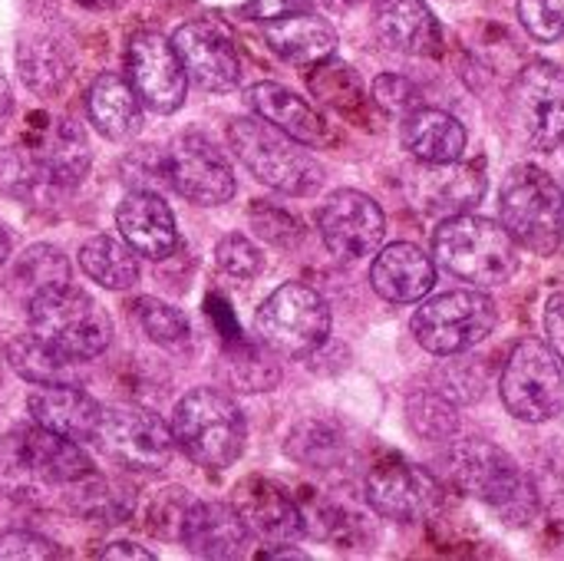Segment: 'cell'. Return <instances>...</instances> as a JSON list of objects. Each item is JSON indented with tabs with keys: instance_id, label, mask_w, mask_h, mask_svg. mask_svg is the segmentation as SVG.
<instances>
[{
	"instance_id": "cell-29",
	"label": "cell",
	"mask_w": 564,
	"mask_h": 561,
	"mask_svg": "<svg viewBox=\"0 0 564 561\" xmlns=\"http://www.w3.org/2000/svg\"><path fill=\"white\" fill-rule=\"evenodd\" d=\"M33 152L40 159L43 175L56 188V195L73 192L89 169V142H86L83 126H76L73 119H59L43 139V145H36Z\"/></svg>"
},
{
	"instance_id": "cell-17",
	"label": "cell",
	"mask_w": 564,
	"mask_h": 561,
	"mask_svg": "<svg viewBox=\"0 0 564 561\" xmlns=\"http://www.w3.org/2000/svg\"><path fill=\"white\" fill-rule=\"evenodd\" d=\"M172 46L185 66V76L205 93H228L241 83V60L225 26L212 20L182 23L172 36Z\"/></svg>"
},
{
	"instance_id": "cell-34",
	"label": "cell",
	"mask_w": 564,
	"mask_h": 561,
	"mask_svg": "<svg viewBox=\"0 0 564 561\" xmlns=\"http://www.w3.org/2000/svg\"><path fill=\"white\" fill-rule=\"evenodd\" d=\"M132 314H135L139 327L149 334V341H155L162 347H178L188 341V317L159 298H139L132 304Z\"/></svg>"
},
{
	"instance_id": "cell-49",
	"label": "cell",
	"mask_w": 564,
	"mask_h": 561,
	"mask_svg": "<svg viewBox=\"0 0 564 561\" xmlns=\"http://www.w3.org/2000/svg\"><path fill=\"white\" fill-rule=\"evenodd\" d=\"M79 7H89V10H116V7H122V3H129V0H76Z\"/></svg>"
},
{
	"instance_id": "cell-36",
	"label": "cell",
	"mask_w": 564,
	"mask_h": 561,
	"mask_svg": "<svg viewBox=\"0 0 564 561\" xmlns=\"http://www.w3.org/2000/svg\"><path fill=\"white\" fill-rule=\"evenodd\" d=\"M410 413V427L423 436V440H443L456 430V403H449L446 397L433 393H416L406 403Z\"/></svg>"
},
{
	"instance_id": "cell-32",
	"label": "cell",
	"mask_w": 564,
	"mask_h": 561,
	"mask_svg": "<svg viewBox=\"0 0 564 561\" xmlns=\"http://www.w3.org/2000/svg\"><path fill=\"white\" fill-rule=\"evenodd\" d=\"M10 367L26 380V384H73V360L63 357L59 350H53L46 341H40L33 331L20 334L10 341L7 347Z\"/></svg>"
},
{
	"instance_id": "cell-44",
	"label": "cell",
	"mask_w": 564,
	"mask_h": 561,
	"mask_svg": "<svg viewBox=\"0 0 564 561\" xmlns=\"http://www.w3.org/2000/svg\"><path fill=\"white\" fill-rule=\"evenodd\" d=\"M311 7H314V0H251V3L241 7V17L268 23V20H281V17L304 13Z\"/></svg>"
},
{
	"instance_id": "cell-40",
	"label": "cell",
	"mask_w": 564,
	"mask_h": 561,
	"mask_svg": "<svg viewBox=\"0 0 564 561\" xmlns=\"http://www.w3.org/2000/svg\"><path fill=\"white\" fill-rule=\"evenodd\" d=\"M321 69H317V76L311 79L314 83V89L327 99V103H334V106H340V109H347L354 99L360 103V79H357V73L350 69V66H344V63H317Z\"/></svg>"
},
{
	"instance_id": "cell-50",
	"label": "cell",
	"mask_w": 564,
	"mask_h": 561,
	"mask_svg": "<svg viewBox=\"0 0 564 561\" xmlns=\"http://www.w3.org/2000/svg\"><path fill=\"white\" fill-rule=\"evenodd\" d=\"M7 258H10V235H7V228L0 225V268L7 265Z\"/></svg>"
},
{
	"instance_id": "cell-11",
	"label": "cell",
	"mask_w": 564,
	"mask_h": 561,
	"mask_svg": "<svg viewBox=\"0 0 564 561\" xmlns=\"http://www.w3.org/2000/svg\"><path fill=\"white\" fill-rule=\"evenodd\" d=\"M96 440L116 466L132 473H162L175 453L172 430L155 413L139 407L102 410Z\"/></svg>"
},
{
	"instance_id": "cell-51",
	"label": "cell",
	"mask_w": 564,
	"mask_h": 561,
	"mask_svg": "<svg viewBox=\"0 0 564 561\" xmlns=\"http://www.w3.org/2000/svg\"><path fill=\"white\" fill-rule=\"evenodd\" d=\"M562 145H564V136H562Z\"/></svg>"
},
{
	"instance_id": "cell-6",
	"label": "cell",
	"mask_w": 564,
	"mask_h": 561,
	"mask_svg": "<svg viewBox=\"0 0 564 561\" xmlns=\"http://www.w3.org/2000/svg\"><path fill=\"white\" fill-rule=\"evenodd\" d=\"M172 436L192 463L205 470H228L245 450L248 427L241 407L228 393L215 387H198L178 400Z\"/></svg>"
},
{
	"instance_id": "cell-35",
	"label": "cell",
	"mask_w": 564,
	"mask_h": 561,
	"mask_svg": "<svg viewBox=\"0 0 564 561\" xmlns=\"http://www.w3.org/2000/svg\"><path fill=\"white\" fill-rule=\"evenodd\" d=\"M20 284H26L30 294L66 284L69 281V261L53 248V245H33L20 255L17 261V274Z\"/></svg>"
},
{
	"instance_id": "cell-26",
	"label": "cell",
	"mask_w": 564,
	"mask_h": 561,
	"mask_svg": "<svg viewBox=\"0 0 564 561\" xmlns=\"http://www.w3.org/2000/svg\"><path fill=\"white\" fill-rule=\"evenodd\" d=\"M466 126L436 106H416L403 116V145L416 162H456L466 152Z\"/></svg>"
},
{
	"instance_id": "cell-13",
	"label": "cell",
	"mask_w": 564,
	"mask_h": 561,
	"mask_svg": "<svg viewBox=\"0 0 564 561\" xmlns=\"http://www.w3.org/2000/svg\"><path fill=\"white\" fill-rule=\"evenodd\" d=\"M367 503L380 519L397 526H413L430 519L443 506L440 479L406 460L377 463L367 476Z\"/></svg>"
},
{
	"instance_id": "cell-12",
	"label": "cell",
	"mask_w": 564,
	"mask_h": 561,
	"mask_svg": "<svg viewBox=\"0 0 564 561\" xmlns=\"http://www.w3.org/2000/svg\"><path fill=\"white\" fill-rule=\"evenodd\" d=\"M162 175L178 195L195 205L231 202L238 188L228 159L202 132H185L162 152Z\"/></svg>"
},
{
	"instance_id": "cell-15",
	"label": "cell",
	"mask_w": 564,
	"mask_h": 561,
	"mask_svg": "<svg viewBox=\"0 0 564 561\" xmlns=\"http://www.w3.org/2000/svg\"><path fill=\"white\" fill-rule=\"evenodd\" d=\"M512 112L519 132L539 145L552 149L564 136V69L552 60H532L512 83Z\"/></svg>"
},
{
	"instance_id": "cell-23",
	"label": "cell",
	"mask_w": 564,
	"mask_h": 561,
	"mask_svg": "<svg viewBox=\"0 0 564 561\" xmlns=\"http://www.w3.org/2000/svg\"><path fill=\"white\" fill-rule=\"evenodd\" d=\"M486 195V175L466 162H420L416 198L423 212L449 218L476 208Z\"/></svg>"
},
{
	"instance_id": "cell-20",
	"label": "cell",
	"mask_w": 564,
	"mask_h": 561,
	"mask_svg": "<svg viewBox=\"0 0 564 561\" xmlns=\"http://www.w3.org/2000/svg\"><path fill=\"white\" fill-rule=\"evenodd\" d=\"M26 410L36 427L79 446L96 440V430L102 423V407L76 384H43L26 397Z\"/></svg>"
},
{
	"instance_id": "cell-16",
	"label": "cell",
	"mask_w": 564,
	"mask_h": 561,
	"mask_svg": "<svg viewBox=\"0 0 564 561\" xmlns=\"http://www.w3.org/2000/svg\"><path fill=\"white\" fill-rule=\"evenodd\" d=\"M126 66H129V83L139 93V99L155 109V112H175L185 103V89H188V76L185 66L172 46V40H165L155 30H142L129 40V53H126Z\"/></svg>"
},
{
	"instance_id": "cell-42",
	"label": "cell",
	"mask_w": 564,
	"mask_h": 561,
	"mask_svg": "<svg viewBox=\"0 0 564 561\" xmlns=\"http://www.w3.org/2000/svg\"><path fill=\"white\" fill-rule=\"evenodd\" d=\"M373 99L387 112H397V116H406L410 109H416L423 103L420 89L406 76H397V73H383L373 79Z\"/></svg>"
},
{
	"instance_id": "cell-4",
	"label": "cell",
	"mask_w": 564,
	"mask_h": 561,
	"mask_svg": "<svg viewBox=\"0 0 564 561\" xmlns=\"http://www.w3.org/2000/svg\"><path fill=\"white\" fill-rule=\"evenodd\" d=\"M446 470L456 489L466 496L492 506L506 519L519 522L532 516L535 509V489L519 470V463L492 440L482 436H463L449 446Z\"/></svg>"
},
{
	"instance_id": "cell-14",
	"label": "cell",
	"mask_w": 564,
	"mask_h": 561,
	"mask_svg": "<svg viewBox=\"0 0 564 561\" xmlns=\"http://www.w3.org/2000/svg\"><path fill=\"white\" fill-rule=\"evenodd\" d=\"M317 228L324 245L340 261H360L377 255L387 235L383 208L357 188H337L317 212Z\"/></svg>"
},
{
	"instance_id": "cell-28",
	"label": "cell",
	"mask_w": 564,
	"mask_h": 561,
	"mask_svg": "<svg viewBox=\"0 0 564 561\" xmlns=\"http://www.w3.org/2000/svg\"><path fill=\"white\" fill-rule=\"evenodd\" d=\"M86 109L93 126L112 142H126L142 129V99L132 83L116 73L96 76L86 93Z\"/></svg>"
},
{
	"instance_id": "cell-22",
	"label": "cell",
	"mask_w": 564,
	"mask_h": 561,
	"mask_svg": "<svg viewBox=\"0 0 564 561\" xmlns=\"http://www.w3.org/2000/svg\"><path fill=\"white\" fill-rule=\"evenodd\" d=\"M370 284L390 304H416L433 291L436 265L423 248L397 241L377 251L370 265Z\"/></svg>"
},
{
	"instance_id": "cell-46",
	"label": "cell",
	"mask_w": 564,
	"mask_h": 561,
	"mask_svg": "<svg viewBox=\"0 0 564 561\" xmlns=\"http://www.w3.org/2000/svg\"><path fill=\"white\" fill-rule=\"evenodd\" d=\"M102 559H139V561H155L152 552H145V549H139V546H132V542H112L106 552H102Z\"/></svg>"
},
{
	"instance_id": "cell-21",
	"label": "cell",
	"mask_w": 564,
	"mask_h": 561,
	"mask_svg": "<svg viewBox=\"0 0 564 561\" xmlns=\"http://www.w3.org/2000/svg\"><path fill=\"white\" fill-rule=\"evenodd\" d=\"M373 33L377 40L406 56H436L443 46L440 20L426 0H377L373 3Z\"/></svg>"
},
{
	"instance_id": "cell-27",
	"label": "cell",
	"mask_w": 564,
	"mask_h": 561,
	"mask_svg": "<svg viewBox=\"0 0 564 561\" xmlns=\"http://www.w3.org/2000/svg\"><path fill=\"white\" fill-rule=\"evenodd\" d=\"M245 99L261 119L284 129L288 136H294L304 145H317L327 139V122L321 119V112L304 96L291 93L281 83H254L245 93Z\"/></svg>"
},
{
	"instance_id": "cell-37",
	"label": "cell",
	"mask_w": 564,
	"mask_h": 561,
	"mask_svg": "<svg viewBox=\"0 0 564 561\" xmlns=\"http://www.w3.org/2000/svg\"><path fill=\"white\" fill-rule=\"evenodd\" d=\"M482 367L476 360H456V364H446L440 374H436V393L446 397L449 403H476L482 397Z\"/></svg>"
},
{
	"instance_id": "cell-25",
	"label": "cell",
	"mask_w": 564,
	"mask_h": 561,
	"mask_svg": "<svg viewBox=\"0 0 564 561\" xmlns=\"http://www.w3.org/2000/svg\"><path fill=\"white\" fill-rule=\"evenodd\" d=\"M264 40L281 60H288L294 66H317V63L330 60L337 50V30L311 10L281 17V20H268Z\"/></svg>"
},
{
	"instance_id": "cell-9",
	"label": "cell",
	"mask_w": 564,
	"mask_h": 561,
	"mask_svg": "<svg viewBox=\"0 0 564 561\" xmlns=\"http://www.w3.org/2000/svg\"><path fill=\"white\" fill-rule=\"evenodd\" d=\"M499 393L506 410L522 423H549L564 413V367L549 341L529 337L506 360Z\"/></svg>"
},
{
	"instance_id": "cell-8",
	"label": "cell",
	"mask_w": 564,
	"mask_h": 561,
	"mask_svg": "<svg viewBox=\"0 0 564 561\" xmlns=\"http://www.w3.org/2000/svg\"><path fill=\"white\" fill-rule=\"evenodd\" d=\"M499 314L489 294L482 291H446L430 298L413 314V337L433 357H459L496 331Z\"/></svg>"
},
{
	"instance_id": "cell-1",
	"label": "cell",
	"mask_w": 564,
	"mask_h": 561,
	"mask_svg": "<svg viewBox=\"0 0 564 561\" xmlns=\"http://www.w3.org/2000/svg\"><path fill=\"white\" fill-rule=\"evenodd\" d=\"M433 255L449 274L476 288H499L519 271V245L512 235L499 222L469 212L436 225Z\"/></svg>"
},
{
	"instance_id": "cell-31",
	"label": "cell",
	"mask_w": 564,
	"mask_h": 561,
	"mask_svg": "<svg viewBox=\"0 0 564 561\" xmlns=\"http://www.w3.org/2000/svg\"><path fill=\"white\" fill-rule=\"evenodd\" d=\"M17 66H20V79L33 93H56L73 73V60H69L66 46L59 40H53V36H26V40H20Z\"/></svg>"
},
{
	"instance_id": "cell-2",
	"label": "cell",
	"mask_w": 564,
	"mask_h": 561,
	"mask_svg": "<svg viewBox=\"0 0 564 561\" xmlns=\"http://www.w3.org/2000/svg\"><path fill=\"white\" fill-rule=\"evenodd\" d=\"M228 142L238 162L281 195H314L324 185V169L307 145L261 116L235 119L228 126Z\"/></svg>"
},
{
	"instance_id": "cell-43",
	"label": "cell",
	"mask_w": 564,
	"mask_h": 561,
	"mask_svg": "<svg viewBox=\"0 0 564 561\" xmlns=\"http://www.w3.org/2000/svg\"><path fill=\"white\" fill-rule=\"evenodd\" d=\"M251 218H254L258 231L268 241H274V245H291V238H297V222L288 212H278V208H264L261 212V208H254Z\"/></svg>"
},
{
	"instance_id": "cell-41",
	"label": "cell",
	"mask_w": 564,
	"mask_h": 561,
	"mask_svg": "<svg viewBox=\"0 0 564 561\" xmlns=\"http://www.w3.org/2000/svg\"><path fill=\"white\" fill-rule=\"evenodd\" d=\"M0 559L3 561H43V559H59V549L26 529H10L0 532Z\"/></svg>"
},
{
	"instance_id": "cell-33",
	"label": "cell",
	"mask_w": 564,
	"mask_h": 561,
	"mask_svg": "<svg viewBox=\"0 0 564 561\" xmlns=\"http://www.w3.org/2000/svg\"><path fill=\"white\" fill-rule=\"evenodd\" d=\"M0 188L20 202H46L56 198V188L50 185V179L40 169L36 152L10 145L0 152Z\"/></svg>"
},
{
	"instance_id": "cell-48",
	"label": "cell",
	"mask_w": 564,
	"mask_h": 561,
	"mask_svg": "<svg viewBox=\"0 0 564 561\" xmlns=\"http://www.w3.org/2000/svg\"><path fill=\"white\" fill-rule=\"evenodd\" d=\"M261 559H297V561H304L307 555H304L301 549H268V552H261Z\"/></svg>"
},
{
	"instance_id": "cell-5",
	"label": "cell",
	"mask_w": 564,
	"mask_h": 561,
	"mask_svg": "<svg viewBox=\"0 0 564 561\" xmlns=\"http://www.w3.org/2000/svg\"><path fill=\"white\" fill-rule=\"evenodd\" d=\"M96 470L79 450V443L56 436L43 427L17 430L3 440L0 446V479L13 489L33 496V493H53V489H69L83 479H89Z\"/></svg>"
},
{
	"instance_id": "cell-47",
	"label": "cell",
	"mask_w": 564,
	"mask_h": 561,
	"mask_svg": "<svg viewBox=\"0 0 564 561\" xmlns=\"http://www.w3.org/2000/svg\"><path fill=\"white\" fill-rule=\"evenodd\" d=\"M10 116H13V93H10V83L0 76V132L7 129Z\"/></svg>"
},
{
	"instance_id": "cell-3",
	"label": "cell",
	"mask_w": 564,
	"mask_h": 561,
	"mask_svg": "<svg viewBox=\"0 0 564 561\" xmlns=\"http://www.w3.org/2000/svg\"><path fill=\"white\" fill-rule=\"evenodd\" d=\"M502 228L532 255H555L564 238V192L539 165H512L499 188Z\"/></svg>"
},
{
	"instance_id": "cell-30",
	"label": "cell",
	"mask_w": 564,
	"mask_h": 561,
	"mask_svg": "<svg viewBox=\"0 0 564 561\" xmlns=\"http://www.w3.org/2000/svg\"><path fill=\"white\" fill-rule=\"evenodd\" d=\"M79 268L106 291H129L139 281V255L112 235L89 238L79 248Z\"/></svg>"
},
{
	"instance_id": "cell-7",
	"label": "cell",
	"mask_w": 564,
	"mask_h": 561,
	"mask_svg": "<svg viewBox=\"0 0 564 561\" xmlns=\"http://www.w3.org/2000/svg\"><path fill=\"white\" fill-rule=\"evenodd\" d=\"M26 317H30V331L40 341H46L53 350L69 357L73 364L99 357L112 337V324L106 311L69 281L30 294Z\"/></svg>"
},
{
	"instance_id": "cell-19",
	"label": "cell",
	"mask_w": 564,
	"mask_h": 561,
	"mask_svg": "<svg viewBox=\"0 0 564 561\" xmlns=\"http://www.w3.org/2000/svg\"><path fill=\"white\" fill-rule=\"evenodd\" d=\"M116 225L122 231V241L142 258L162 261V258L175 255V248H178L175 215L162 202L159 192L132 188L116 208Z\"/></svg>"
},
{
	"instance_id": "cell-24",
	"label": "cell",
	"mask_w": 564,
	"mask_h": 561,
	"mask_svg": "<svg viewBox=\"0 0 564 561\" xmlns=\"http://www.w3.org/2000/svg\"><path fill=\"white\" fill-rule=\"evenodd\" d=\"M182 546L198 559H238L248 542V529L235 506L195 503L185 509L178 526Z\"/></svg>"
},
{
	"instance_id": "cell-39",
	"label": "cell",
	"mask_w": 564,
	"mask_h": 561,
	"mask_svg": "<svg viewBox=\"0 0 564 561\" xmlns=\"http://www.w3.org/2000/svg\"><path fill=\"white\" fill-rule=\"evenodd\" d=\"M519 20L542 43L564 40V0H519Z\"/></svg>"
},
{
	"instance_id": "cell-45",
	"label": "cell",
	"mask_w": 564,
	"mask_h": 561,
	"mask_svg": "<svg viewBox=\"0 0 564 561\" xmlns=\"http://www.w3.org/2000/svg\"><path fill=\"white\" fill-rule=\"evenodd\" d=\"M545 334H549V347L555 350L564 367V288H558L545 304Z\"/></svg>"
},
{
	"instance_id": "cell-18",
	"label": "cell",
	"mask_w": 564,
	"mask_h": 561,
	"mask_svg": "<svg viewBox=\"0 0 564 561\" xmlns=\"http://www.w3.org/2000/svg\"><path fill=\"white\" fill-rule=\"evenodd\" d=\"M235 509H238L248 536H254L268 546H291L307 529L301 506L281 486L258 479V476L245 479L235 489Z\"/></svg>"
},
{
	"instance_id": "cell-10",
	"label": "cell",
	"mask_w": 564,
	"mask_h": 561,
	"mask_svg": "<svg viewBox=\"0 0 564 561\" xmlns=\"http://www.w3.org/2000/svg\"><path fill=\"white\" fill-rule=\"evenodd\" d=\"M254 334L261 337V344L284 357H307L330 334V308L314 288L301 281L281 284L258 308Z\"/></svg>"
},
{
	"instance_id": "cell-38",
	"label": "cell",
	"mask_w": 564,
	"mask_h": 561,
	"mask_svg": "<svg viewBox=\"0 0 564 561\" xmlns=\"http://www.w3.org/2000/svg\"><path fill=\"white\" fill-rule=\"evenodd\" d=\"M215 261H218V268H221L225 274H231V278H238V281H251V278H258L261 268H264L261 248H258L251 238H245V235H225V238L218 241V248H215Z\"/></svg>"
}]
</instances>
